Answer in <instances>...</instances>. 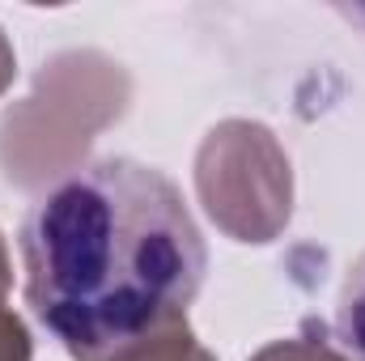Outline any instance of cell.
Masks as SVG:
<instances>
[{
    "instance_id": "6da1fadb",
    "label": "cell",
    "mask_w": 365,
    "mask_h": 361,
    "mask_svg": "<svg viewBox=\"0 0 365 361\" xmlns=\"http://www.w3.org/2000/svg\"><path fill=\"white\" fill-rule=\"evenodd\" d=\"M26 302L73 361H123L182 327L204 238L179 187L106 158L56 183L21 230Z\"/></svg>"
},
{
    "instance_id": "7a4b0ae2",
    "label": "cell",
    "mask_w": 365,
    "mask_h": 361,
    "mask_svg": "<svg viewBox=\"0 0 365 361\" xmlns=\"http://www.w3.org/2000/svg\"><path fill=\"white\" fill-rule=\"evenodd\" d=\"M336 332H340V345L357 361H365V255H361V264L349 272V280H344Z\"/></svg>"
}]
</instances>
